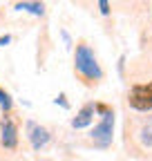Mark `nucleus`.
Segmentation results:
<instances>
[{
	"label": "nucleus",
	"mask_w": 152,
	"mask_h": 161,
	"mask_svg": "<svg viewBox=\"0 0 152 161\" xmlns=\"http://www.w3.org/2000/svg\"><path fill=\"white\" fill-rule=\"evenodd\" d=\"M74 65H76V69H79L85 78H90V80L103 78V72H101V67L96 63V56H94V52L87 45H79V47H76Z\"/></svg>",
	"instance_id": "obj_1"
},
{
	"label": "nucleus",
	"mask_w": 152,
	"mask_h": 161,
	"mask_svg": "<svg viewBox=\"0 0 152 161\" xmlns=\"http://www.w3.org/2000/svg\"><path fill=\"white\" fill-rule=\"evenodd\" d=\"M128 103L139 110V112H148L152 110V83H145V85H134L128 94Z\"/></svg>",
	"instance_id": "obj_2"
},
{
	"label": "nucleus",
	"mask_w": 152,
	"mask_h": 161,
	"mask_svg": "<svg viewBox=\"0 0 152 161\" xmlns=\"http://www.w3.org/2000/svg\"><path fill=\"white\" fill-rule=\"evenodd\" d=\"M112 130H114V114L107 112L103 114V121L92 130V139L99 148H107L112 143Z\"/></svg>",
	"instance_id": "obj_3"
},
{
	"label": "nucleus",
	"mask_w": 152,
	"mask_h": 161,
	"mask_svg": "<svg viewBox=\"0 0 152 161\" xmlns=\"http://www.w3.org/2000/svg\"><path fill=\"white\" fill-rule=\"evenodd\" d=\"M0 143L9 150L18 146V128L9 116H3V121H0Z\"/></svg>",
	"instance_id": "obj_4"
},
{
	"label": "nucleus",
	"mask_w": 152,
	"mask_h": 161,
	"mask_svg": "<svg viewBox=\"0 0 152 161\" xmlns=\"http://www.w3.org/2000/svg\"><path fill=\"white\" fill-rule=\"evenodd\" d=\"M27 128H29V141H31L34 150H41L49 141V132L45 128H41V125H36V123H29Z\"/></svg>",
	"instance_id": "obj_5"
},
{
	"label": "nucleus",
	"mask_w": 152,
	"mask_h": 161,
	"mask_svg": "<svg viewBox=\"0 0 152 161\" xmlns=\"http://www.w3.org/2000/svg\"><path fill=\"white\" fill-rule=\"evenodd\" d=\"M92 116H94V105L87 103V105H83V108L79 110V114L72 119V125H74L76 130H79V128H85V125L92 123Z\"/></svg>",
	"instance_id": "obj_6"
},
{
	"label": "nucleus",
	"mask_w": 152,
	"mask_h": 161,
	"mask_svg": "<svg viewBox=\"0 0 152 161\" xmlns=\"http://www.w3.org/2000/svg\"><path fill=\"white\" fill-rule=\"evenodd\" d=\"M16 9L18 11H29L34 16H43L45 14V7L41 3H16Z\"/></svg>",
	"instance_id": "obj_7"
},
{
	"label": "nucleus",
	"mask_w": 152,
	"mask_h": 161,
	"mask_svg": "<svg viewBox=\"0 0 152 161\" xmlns=\"http://www.w3.org/2000/svg\"><path fill=\"white\" fill-rule=\"evenodd\" d=\"M11 105H14L11 103V96L0 87V108H3V110H11Z\"/></svg>",
	"instance_id": "obj_8"
},
{
	"label": "nucleus",
	"mask_w": 152,
	"mask_h": 161,
	"mask_svg": "<svg viewBox=\"0 0 152 161\" xmlns=\"http://www.w3.org/2000/svg\"><path fill=\"white\" fill-rule=\"evenodd\" d=\"M141 141H143L145 146L152 148V130H143V132H141Z\"/></svg>",
	"instance_id": "obj_9"
},
{
	"label": "nucleus",
	"mask_w": 152,
	"mask_h": 161,
	"mask_svg": "<svg viewBox=\"0 0 152 161\" xmlns=\"http://www.w3.org/2000/svg\"><path fill=\"white\" fill-rule=\"evenodd\" d=\"M99 7H101V11H103V14H110V5L105 3V0H101V3H99Z\"/></svg>",
	"instance_id": "obj_10"
},
{
	"label": "nucleus",
	"mask_w": 152,
	"mask_h": 161,
	"mask_svg": "<svg viewBox=\"0 0 152 161\" xmlns=\"http://www.w3.org/2000/svg\"><path fill=\"white\" fill-rule=\"evenodd\" d=\"M9 40H11V36H3V38H0V47H3V45H7Z\"/></svg>",
	"instance_id": "obj_11"
}]
</instances>
